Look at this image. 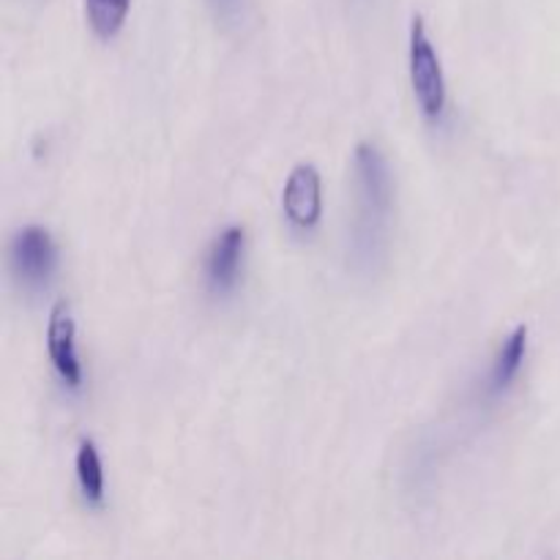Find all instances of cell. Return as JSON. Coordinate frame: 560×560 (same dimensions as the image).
Segmentation results:
<instances>
[{
  "label": "cell",
  "instance_id": "277c9868",
  "mask_svg": "<svg viewBox=\"0 0 560 560\" xmlns=\"http://www.w3.org/2000/svg\"><path fill=\"white\" fill-rule=\"evenodd\" d=\"M282 208L290 228L312 233L323 219V180L315 164H299L288 175L282 191Z\"/></svg>",
  "mask_w": 560,
  "mask_h": 560
},
{
  "label": "cell",
  "instance_id": "52a82bcc",
  "mask_svg": "<svg viewBox=\"0 0 560 560\" xmlns=\"http://www.w3.org/2000/svg\"><path fill=\"white\" fill-rule=\"evenodd\" d=\"M525 355H528V326H517L503 339L501 350L492 361L490 375H487V397H501L514 386L525 364Z\"/></svg>",
  "mask_w": 560,
  "mask_h": 560
},
{
  "label": "cell",
  "instance_id": "30bf717a",
  "mask_svg": "<svg viewBox=\"0 0 560 560\" xmlns=\"http://www.w3.org/2000/svg\"><path fill=\"white\" fill-rule=\"evenodd\" d=\"M206 3L217 27H222L224 33L244 31L252 14V0H206Z\"/></svg>",
  "mask_w": 560,
  "mask_h": 560
},
{
  "label": "cell",
  "instance_id": "9c48e42d",
  "mask_svg": "<svg viewBox=\"0 0 560 560\" xmlns=\"http://www.w3.org/2000/svg\"><path fill=\"white\" fill-rule=\"evenodd\" d=\"M131 0H85V14L98 38L118 36L129 16Z\"/></svg>",
  "mask_w": 560,
  "mask_h": 560
},
{
  "label": "cell",
  "instance_id": "ba28073f",
  "mask_svg": "<svg viewBox=\"0 0 560 560\" xmlns=\"http://www.w3.org/2000/svg\"><path fill=\"white\" fill-rule=\"evenodd\" d=\"M77 485H80L82 498L91 506H102L104 503V470L102 457L93 441H82L80 452H77Z\"/></svg>",
  "mask_w": 560,
  "mask_h": 560
},
{
  "label": "cell",
  "instance_id": "3957f363",
  "mask_svg": "<svg viewBox=\"0 0 560 560\" xmlns=\"http://www.w3.org/2000/svg\"><path fill=\"white\" fill-rule=\"evenodd\" d=\"M11 273L25 290H42L52 282L58 271V246L42 224H27L16 230L9 246Z\"/></svg>",
  "mask_w": 560,
  "mask_h": 560
},
{
  "label": "cell",
  "instance_id": "6da1fadb",
  "mask_svg": "<svg viewBox=\"0 0 560 560\" xmlns=\"http://www.w3.org/2000/svg\"><path fill=\"white\" fill-rule=\"evenodd\" d=\"M355 219L353 252L359 266L375 268L388 244L394 208V180L386 156L375 142H359L353 153Z\"/></svg>",
  "mask_w": 560,
  "mask_h": 560
},
{
  "label": "cell",
  "instance_id": "8992f818",
  "mask_svg": "<svg viewBox=\"0 0 560 560\" xmlns=\"http://www.w3.org/2000/svg\"><path fill=\"white\" fill-rule=\"evenodd\" d=\"M246 252V230L241 224H230L213 238L206 255V284L213 295L233 293L241 279Z\"/></svg>",
  "mask_w": 560,
  "mask_h": 560
},
{
  "label": "cell",
  "instance_id": "7a4b0ae2",
  "mask_svg": "<svg viewBox=\"0 0 560 560\" xmlns=\"http://www.w3.org/2000/svg\"><path fill=\"white\" fill-rule=\"evenodd\" d=\"M408 63H410V85H413L416 104L421 115L432 124H441L446 115L448 93L446 74H443L441 55L427 33L424 16L416 14L410 20V42H408Z\"/></svg>",
  "mask_w": 560,
  "mask_h": 560
},
{
  "label": "cell",
  "instance_id": "5b68a950",
  "mask_svg": "<svg viewBox=\"0 0 560 560\" xmlns=\"http://www.w3.org/2000/svg\"><path fill=\"white\" fill-rule=\"evenodd\" d=\"M47 350L60 383L71 392H80L82 386V364L77 355V323L71 317V306L66 301L49 310L47 323Z\"/></svg>",
  "mask_w": 560,
  "mask_h": 560
}]
</instances>
